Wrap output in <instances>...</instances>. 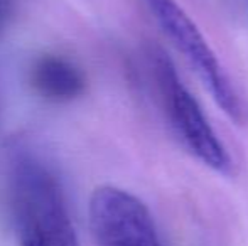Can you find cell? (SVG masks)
Here are the masks:
<instances>
[{"label":"cell","instance_id":"obj_5","mask_svg":"<svg viewBox=\"0 0 248 246\" xmlns=\"http://www.w3.org/2000/svg\"><path fill=\"white\" fill-rule=\"evenodd\" d=\"M29 85L37 96L51 103H69L85 95L86 74L61 54H41L29 68Z\"/></svg>","mask_w":248,"mask_h":246},{"label":"cell","instance_id":"obj_3","mask_svg":"<svg viewBox=\"0 0 248 246\" xmlns=\"http://www.w3.org/2000/svg\"><path fill=\"white\" fill-rule=\"evenodd\" d=\"M147 58L166 113L183 144L206 167L219 174H230L233 162L228 150L206 118L198 100L181 81L172 61L159 47H150Z\"/></svg>","mask_w":248,"mask_h":246},{"label":"cell","instance_id":"obj_6","mask_svg":"<svg viewBox=\"0 0 248 246\" xmlns=\"http://www.w3.org/2000/svg\"><path fill=\"white\" fill-rule=\"evenodd\" d=\"M16 10V0H0V37L5 34Z\"/></svg>","mask_w":248,"mask_h":246},{"label":"cell","instance_id":"obj_2","mask_svg":"<svg viewBox=\"0 0 248 246\" xmlns=\"http://www.w3.org/2000/svg\"><path fill=\"white\" fill-rule=\"evenodd\" d=\"M144 3L160 30L208 88L221 112L236 125H245L248 122V105L189 14L177 0H144Z\"/></svg>","mask_w":248,"mask_h":246},{"label":"cell","instance_id":"obj_4","mask_svg":"<svg viewBox=\"0 0 248 246\" xmlns=\"http://www.w3.org/2000/svg\"><path fill=\"white\" fill-rule=\"evenodd\" d=\"M88 219L98 246H162L149 207L122 187H96L88 203Z\"/></svg>","mask_w":248,"mask_h":246},{"label":"cell","instance_id":"obj_1","mask_svg":"<svg viewBox=\"0 0 248 246\" xmlns=\"http://www.w3.org/2000/svg\"><path fill=\"white\" fill-rule=\"evenodd\" d=\"M7 199L20 246H79L58 177L29 148L10 155Z\"/></svg>","mask_w":248,"mask_h":246}]
</instances>
